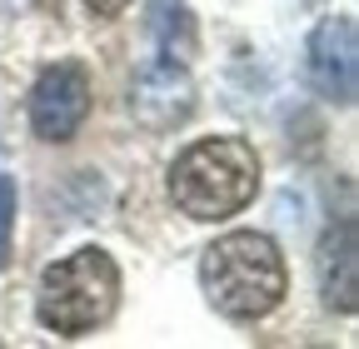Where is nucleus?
<instances>
[{
    "instance_id": "f257e3e1",
    "label": "nucleus",
    "mask_w": 359,
    "mask_h": 349,
    "mask_svg": "<svg viewBox=\"0 0 359 349\" xmlns=\"http://www.w3.org/2000/svg\"><path fill=\"white\" fill-rule=\"evenodd\" d=\"M200 285H205V299L215 304V315L235 320V324H255L280 310V299L290 289V270L269 235L230 230L205 249Z\"/></svg>"
},
{
    "instance_id": "f03ea898",
    "label": "nucleus",
    "mask_w": 359,
    "mask_h": 349,
    "mask_svg": "<svg viewBox=\"0 0 359 349\" xmlns=\"http://www.w3.org/2000/svg\"><path fill=\"white\" fill-rule=\"evenodd\" d=\"M259 195V155L240 135H210L175 155L170 165V200L190 220H230Z\"/></svg>"
},
{
    "instance_id": "7ed1b4c3",
    "label": "nucleus",
    "mask_w": 359,
    "mask_h": 349,
    "mask_svg": "<svg viewBox=\"0 0 359 349\" xmlns=\"http://www.w3.org/2000/svg\"><path fill=\"white\" fill-rule=\"evenodd\" d=\"M115 304H120V265L100 245H85L40 275L35 320L60 339H80L100 329L115 315Z\"/></svg>"
},
{
    "instance_id": "20e7f679",
    "label": "nucleus",
    "mask_w": 359,
    "mask_h": 349,
    "mask_svg": "<svg viewBox=\"0 0 359 349\" xmlns=\"http://www.w3.org/2000/svg\"><path fill=\"white\" fill-rule=\"evenodd\" d=\"M90 115V70L80 60H55L45 65L40 80L30 85V130L45 145H65L80 135Z\"/></svg>"
},
{
    "instance_id": "39448f33",
    "label": "nucleus",
    "mask_w": 359,
    "mask_h": 349,
    "mask_svg": "<svg viewBox=\"0 0 359 349\" xmlns=\"http://www.w3.org/2000/svg\"><path fill=\"white\" fill-rule=\"evenodd\" d=\"M130 115L150 135H165V130L185 125L195 115V80H190L185 60L155 55L150 65H140V75L130 80Z\"/></svg>"
},
{
    "instance_id": "423d86ee",
    "label": "nucleus",
    "mask_w": 359,
    "mask_h": 349,
    "mask_svg": "<svg viewBox=\"0 0 359 349\" xmlns=\"http://www.w3.org/2000/svg\"><path fill=\"white\" fill-rule=\"evenodd\" d=\"M304 75L309 90L330 105H354L359 90V46H354V20L349 15H325L304 46Z\"/></svg>"
},
{
    "instance_id": "0eeeda50",
    "label": "nucleus",
    "mask_w": 359,
    "mask_h": 349,
    "mask_svg": "<svg viewBox=\"0 0 359 349\" xmlns=\"http://www.w3.org/2000/svg\"><path fill=\"white\" fill-rule=\"evenodd\" d=\"M314 275H320V294L334 315L359 310V225H354V214H344L339 225L325 230L320 254H314Z\"/></svg>"
},
{
    "instance_id": "6e6552de",
    "label": "nucleus",
    "mask_w": 359,
    "mask_h": 349,
    "mask_svg": "<svg viewBox=\"0 0 359 349\" xmlns=\"http://www.w3.org/2000/svg\"><path fill=\"white\" fill-rule=\"evenodd\" d=\"M150 40L165 60H190L195 50V20H190V6L185 0H150Z\"/></svg>"
},
{
    "instance_id": "1a4fd4ad",
    "label": "nucleus",
    "mask_w": 359,
    "mask_h": 349,
    "mask_svg": "<svg viewBox=\"0 0 359 349\" xmlns=\"http://www.w3.org/2000/svg\"><path fill=\"white\" fill-rule=\"evenodd\" d=\"M15 210H20L15 174H0V270L11 265V245H15Z\"/></svg>"
},
{
    "instance_id": "9d476101",
    "label": "nucleus",
    "mask_w": 359,
    "mask_h": 349,
    "mask_svg": "<svg viewBox=\"0 0 359 349\" xmlns=\"http://www.w3.org/2000/svg\"><path fill=\"white\" fill-rule=\"evenodd\" d=\"M125 6H130V0H85V11H90V15H100V20L125 15Z\"/></svg>"
}]
</instances>
